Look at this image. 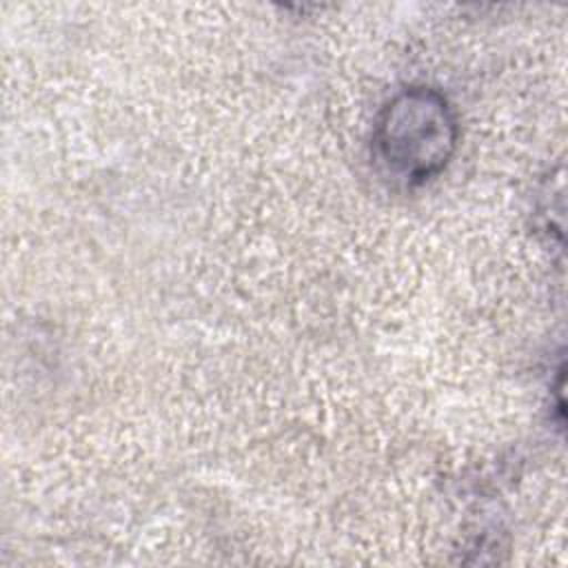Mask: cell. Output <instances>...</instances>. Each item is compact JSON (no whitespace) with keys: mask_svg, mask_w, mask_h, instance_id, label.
Instances as JSON below:
<instances>
[{"mask_svg":"<svg viewBox=\"0 0 568 568\" xmlns=\"http://www.w3.org/2000/svg\"><path fill=\"white\" fill-rule=\"evenodd\" d=\"M453 142L455 124L446 102L430 93H408L388 109L377 149L393 173L413 182L437 171Z\"/></svg>","mask_w":568,"mask_h":568,"instance_id":"6da1fadb","label":"cell"}]
</instances>
